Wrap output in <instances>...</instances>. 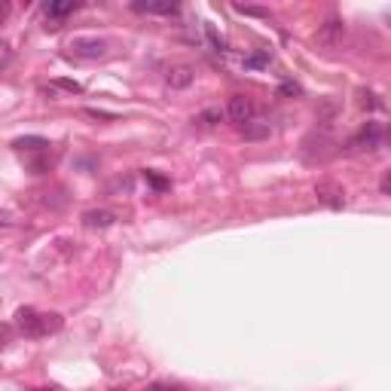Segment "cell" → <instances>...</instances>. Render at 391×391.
Instances as JSON below:
<instances>
[{
  "instance_id": "obj_20",
  "label": "cell",
  "mask_w": 391,
  "mask_h": 391,
  "mask_svg": "<svg viewBox=\"0 0 391 391\" xmlns=\"http://www.w3.org/2000/svg\"><path fill=\"white\" fill-rule=\"evenodd\" d=\"M302 89H300V86L297 83H282V95H300Z\"/></svg>"
},
{
  "instance_id": "obj_21",
  "label": "cell",
  "mask_w": 391,
  "mask_h": 391,
  "mask_svg": "<svg viewBox=\"0 0 391 391\" xmlns=\"http://www.w3.org/2000/svg\"><path fill=\"white\" fill-rule=\"evenodd\" d=\"M379 187H382V193H385V196H391V174H388V178H382Z\"/></svg>"
},
{
  "instance_id": "obj_23",
  "label": "cell",
  "mask_w": 391,
  "mask_h": 391,
  "mask_svg": "<svg viewBox=\"0 0 391 391\" xmlns=\"http://www.w3.org/2000/svg\"><path fill=\"white\" fill-rule=\"evenodd\" d=\"M31 391H55V388H31Z\"/></svg>"
},
{
  "instance_id": "obj_17",
  "label": "cell",
  "mask_w": 391,
  "mask_h": 391,
  "mask_svg": "<svg viewBox=\"0 0 391 391\" xmlns=\"http://www.w3.org/2000/svg\"><path fill=\"white\" fill-rule=\"evenodd\" d=\"M235 12H245V16H266V10H260V6H235Z\"/></svg>"
},
{
  "instance_id": "obj_11",
  "label": "cell",
  "mask_w": 391,
  "mask_h": 391,
  "mask_svg": "<svg viewBox=\"0 0 391 391\" xmlns=\"http://www.w3.org/2000/svg\"><path fill=\"white\" fill-rule=\"evenodd\" d=\"M77 10H80L77 0H68V3H46V16L49 19H64V16H71V12H77Z\"/></svg>"
},
{
  "instance_id": "obj_12",
  "label": "cell",
  "mask_w": 391,
  "mask_h": 391,
  "mask_svg": "<svg viewBox=\"0 0 391 391\" xmlns=\"http://www.w3.org/2000/svg\"><path fill=\"white\" fill-rule=\"evenodd\" d=\"M12 147H16V150H46L49 141H46V138L28 135V138H16V141H12Z\"/></svg>"
},
{
  "instance_id": "obj_7",
  "label": "cell",
  "mask_w": 391,
  "mask_h": 391,
  "mask_svg": "<svg viewBox=\"0 0 391 391\" xmlns=\"http://www.w3.org/2000/svg\"><path fill=\"white\" fill-rule=\"evenodd\" d=\"M135 12H147V16H174L178 3L174 0H147V3H131Z\"/></svg>"
},
{
  "instance_id": "obj_13",
  "label": "cell",
  "mask_w": 391,
  "mask_h": 391,
  "mask_svg": "<svg viewBox=\"0 0 391 391\" xmlns=\"http://www.w3.org/2000/svg\"><path fill=\"white\" fill-rule=\"evenodd\" d=\"M226 116V110H220V107H211V110H205V113H199L196 116V122H202V125H217L220 120Z\"/></svg>"
},
{
  "instance_id": "obj_6",
  "label": "cell",
  "mask_w": 391,
  "mask_h": 391,
  "mask_svg": "<svg viewBox=\"0 0 391 391\" xmlns=\"http://www.w3.org/2000/svg\"><path fill=\"white\" fill-rule=\"evenodd\" d=\"M193 80H196L193 64H174V68H168V73H165V83L172 86V89H190Z\"/></svg>"
},
{
  "instance_id": "obj_18",
  "label": "cell",
  "mask_w": 391,
  "mask_h": 391,
  "mask_svg": "<svg viewBox=\"0 0 391 391\" xmlns=\"http://www.w3.org/2000/svg\"><path fill=\"white\" fill-rule=\"evenodd\" d=\"M0 55H3V58H0V64H3V68H6V64H10V55H12V49H10V43H0Z\"/></svg>"
},
{
  "instance_id": "obj_5",
  "label": "cell",
  "mask_w": 391,
  "mask_h": 391,
  "mask_svg": "<svg viewBox=\"0 0 391 391\" xmlns=\"http://www.w3.org/2000/svg\"><path fill=\"white\" fill-rule=\"evenodd\" d=\"M379 141H382V129L376 122H367L364 129L349 141V150H376Z\"/></svg>"
},
{
  "instance_id": "obj_8",
  "label": "cell",
  "mask_w": 391,
  "mask_h": 391,
  "mask_svg": "<svg viewBox=\"0 0 391 391\" xmlns=\"http://www.w3.org/2000/svg\"><path fill=\"white\" fill-rule=\"evenodd\" d=\"M83 224L89 226V230H107V226L116 224V214L110 208H92L83 214Z\"/></svg>"
},
{
  "instance_id": "obj_1",
  "label": "cell",
  "mask_w": 391,
  "mask_h": 391,
  "mask_svg": "<svg viewBox=\"0 0 391 391\" xmlns=\"http://www.w3.org/2000/svg\"><path fill=\"white\" fill-rule=\"evenodd\" d=\"M16 324H19V330H21V334H25L28 339L46 336V315H40V312H37V309H31V306L19 309V312H16Z\"/></svg>"
},
{
  "instance_id": "obj_3",
  "label": "cell",
  "mask_w": 391,
  "mask_h": 391,
  "mask_svg": "<svg viewBox=\"0 0 391 391\" xmlns=\"http://www.w3.org/2000/svg\"><path fill=\"white\" fill-rule=\"evenodd\" d=\"M226 116L235 122V125H248L257 120V104L245 95H233L230 104H226Z\"/></svg>"
},
{
  "instance_id": "obj_4",
  "label": "cell",
  "mask_w": 391,
  "mask_h": 391,
  "mask_svg": "<svg viewBox=\"0 0 391 391\" xmlns=\"http://www.w3.org/2000/svg\"><path fill=\"white\" fill-rule=\"evenodd\" d=\"M315 196H318V202H324L327 208H345V190L339 187L336 181H318L315 183Z\"/></svg>"
},
{
  "instance_id": "obj_9",
  "label": "cell",
  "mask_w": 391,
  "mask_h": 391,
  "mask_svg": "<svg viewBox=\"0 0 391 391\" xmlns=\"http://www.w3.org/2000/svg\"><path fill=\"white\" fill-rule=\"evenodd\" d=\"M345 34V25L339 19H327L324 25L318 28V43H327V46H334L339 37Z\"/></svg>"
},
{
  "instance_id": "obj_10",
  "label": "cell",
  "mask_w": 391,
  "mask_h": 391,
  "mask_svg": "<svg viewBox=\"0 0 391 391\" xmlns=\"http://www.w3.org/2000/svg\"><path fill=\"white\" fill-rule=\"evenodd\" d=\"M242 135H245V141H266L272 135V125L266 120H254V122L242 125Z\"/></svg>"
},
{
  "instance_id": "obj_16",
  "label": "cell",
  "mask_w": 391,
  "mask_h": 391,
  "mask_svg": "<svg viewBox=\"0 0 391 391\" xmlns=\"http://www.w3.org/2000/svg\"><path fill=\"white\" fill-rule=\"evenodd\" d=\"M147 181H150L156 190H165V187H168V181H165V178H159L156 172H147Z\"/></svg>"
},
{
  "instance_id": "obj_2",
  "label": "cell",
  "mask_w": 391,
  "mask_h": 391,
  "mask_svg": "<svg viewBox=\"0 0 391 391\" xmlns=\"http://www.w3.org/2000/svg\"><path fill=\"white\" fill-rule=\"evenodd\" d=\"M107 49H110L107 40H101V37H73V40H71V53L77 58H86V62L104 58Z\"/></svg>"
},
{
  "instance_id": "obj_15",
  "label": "cell",
  "mask_w": 391,
  "mask_h": 391,
  "mask_svg": "<svg viewBox=\"0 0 391 391\" xmlns=\"http://www.w3.org/2000/svg\"><path fill=\"white\" fill-rule=\"evenodd\" d=\"M55 86H58V89H64V92H73V95L83 92V86H80L77 80H55Z\"/></svg>"
},
{
  "instance_id": "obj_14",
  "label": "cell",
  "mask_w": 391,
  "mask_h": 391,
  "mask_svg": "<svg viewBox=\"0 0 391 391\" xmlns=\"http://www.w3.org/2000/svg\"><path fill=\"white\" fill-rule=\"evenodd\" d=\"M245 64H248V68H266V64H269V53H254V55H248Z\"/></svg>"
},
{
  "instance_id": "obj_22",
  "label": "cell",
  "mask_w": 391,
  "mask_h": 391,
  "mask_svg": "<svg viewBox=\"0 0 391 391\" xmlns=\"http://www.w3.org/2000/svg\"><path fill=\"white\" fill-rule=\"evenodd\" d=\"M147 391H181V388H168V385H159V382H156V385H150Z\"/></svg>"
},
{
  "instance_id": "obj_24",
  "label": "cell",
  "mask_w": 391,
  "mask_h": 391,
  "mask_svg": "<svg viewBox=\"0 0 391 391\" xmlns=\"http://www.w3.org/2000/svg\"><path fill=\"white\" fill-rule=\"evenodd\" d=\"M385 138H388V141H391V129H388V131H385Z\"/></svg>"
},
{
  "instance_id": "obj_19",
  "label": "cell",
  "mask_w": 391,
  "mask_h": 391,
  "mask_svg": "<svg viewBox=\"0 0 391 391\" xmlns=\"http://www.w3.org/2000/svg\"><path fill=\"white\" fill-rule=\"evenodd\" d=\"M86 116H92V120H116V116L113 113H104V110H86Z\"/></svg>"
}]
</instances>
